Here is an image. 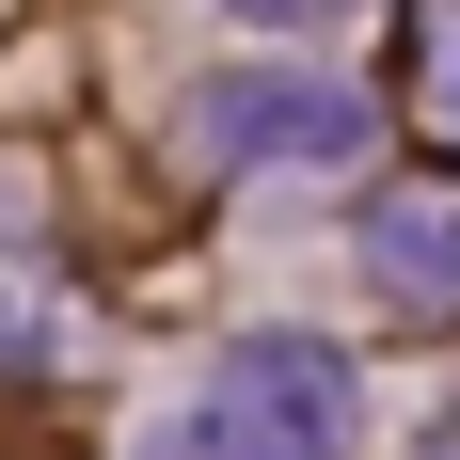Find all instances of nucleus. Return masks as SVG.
Instances as JSON below:
<instances>
[{
    "instance_id": "nucleus-2",
    "label": "nucleus",
    "mask_w": 460,
    "mask_h": 460,
    "mask_svg": "<svg viewBox=\"0 0 460 460\" xmlns=\"http://www.w3.org/2000/svg\"><path fill=\"white\" fill-rule=\"evenodd\" d=\"M190 159H349L366 143V111L333 80H286V64H238V80H190Z\"/></svg>"
},
{
    "instance_id": "nucleus-3",
    "label": "nucleus",
    "mask_w": 460,
    "mask_h": 460,
    "mask_svg": "<svg viewBox=\"0 0 460 460\" xmlns=\"http://www.w3.org/2000/svg\"><path fill=\"white\" fill-rule=\"evenodd\" d=\"M366 270L397 302H460V190H381L366 207Z\"/></svg>"
},
{
    "instance_id": "nucleus-4",
    "label": "nucleus",
    "mask_w": 460,
    "mask_h": 460,
    "mask_svg": "<svg viewBox=\"0 0 460 460\" xmlns=\"http://www.w3.org/2000/svg\"><path fill=\"white\" fill-rule=\"evenodd\" d=\"M413 95H429V128L460 143V0H429V32H413Z\"/></svg>"
},
{
    "instance_id": "nucleus-1",
    "label": "nucleus",
    "mask_w": 460,
    "mask_h": 460,
    "mask_svg": "<svg viewBox=\"0 0 460 460\" xmlns=\"http://www.w3.org/2000/svg\"><path fill=\"white\" fill-rule=\"evenodd\" d=\"M349 445H366V381L333 366L318 333L223 349V381H207L190 413L143 429V460H349Z\"/></svg>"
},
{
    "instance_id": "nucleus-5",
    "label": "nucleus",
    "mask_w": 460,
    "mask_h": 460,
    "mask_svg": "<svg viewBox=\"0 0 460 460\" xmlns=\"http://www.w3.org/2000/svg\"><path fill=\"white\" fill-rule=\"evenodd\" d=\"M238 16H333V0H238Z\"/></svg>"
}]
</instances>
